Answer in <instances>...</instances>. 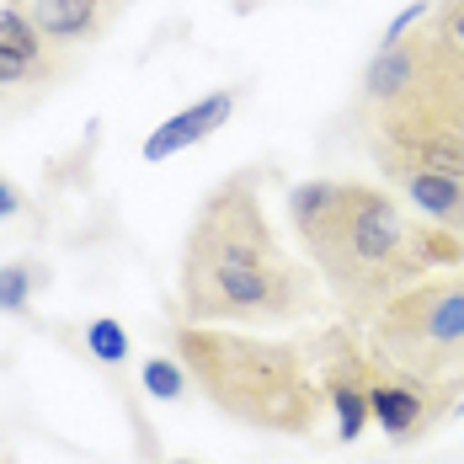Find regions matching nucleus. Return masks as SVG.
<instances>
[{
    "instance_id": "obj_8",
    "label": "nucleus",
    "mask_w": 464,
    "mask_h": 464,
    "mask_svg": "<svg viewBox=\"0 0 464 464\" xmlns=\"http://www.w3.org/2000/svg\"><path fill=\"white\" fill-rule=\"evenodd\" d=\"M421 86L464 118V0H432L427 22L417 27Z\"/></svg>"
},
{
    "instance_id": "obj_18",
    "label": "nucleus",
    "mask_w": 464,
    "mask_h": 464,
    "mask_svg": "<svg viewBox=\"0 0 464 464\" xmlns=\"http://www.w3.org/2000/svg\"><path fill=\"white\" fill-rule=\"evenodd\" d=\"M171 464H198V459H171Z\"/></svg>"
},
{
    "instance_id": "obj_12",
    "label": "nucleus",
    "mask_w": 464,
    "mask_h": 464,
    "mask_svg": "<svg viewBox=\"0 0 464 464\" xmlns=\"http://www.w3.org/2000/svg\"><path fill=\"white\" fill-rule=\"evenodd\" d=\"M86 353H92L96 363H129V331L112 315H96L86 325Z\"/></svg>"
},
{
    "instance_id": "obj_16",
    "label": "nucleus",
    "mask_w": 464,
    "mask_h": 464,
    "mask_svg": "<svg viewBox=\"0 0 464 464\" xmlns=\"http://www.w3.org/2000/svg\"><path fill=\"white\" fill-rule=\"evenodd\" d=\"M449 417H464V390H459V401H454V411H449Z\"/></svg>"
},
{
    "instance_id": "obj_6",
    "label": "nucleus",
    "mask_w": 464,
    "mask_h": 464,
    "mask_svg": "<svg viewBox=\"0 0 464 464\" xmlns=\"http://www.w3.org/2000/svg\"><path fill=\"white\" fill-rule=\"evenodd\" d=\"M70 64H75L70 48L48 44L22 11L0 5V107H5V102H22V96L48 92L53 81L70 75Z\"/></svg>"
},
{
    "instance_id": "obj_15",
    "label": "nucleus",
    "mask_w": 464,
    "mask_h": 464,
    "mask_svg": "<svg viewBox=\"0 0 464 464\" xmlns=\"http://www.w3.org/2000/svg\"><path fill=\"white\" fill-rule=\"evenodd\" d=\"M11 214H22V192L11 182H0V219H11Z\"/></svg>"
},
{
    "instance_id": "obj_1",
    "label": "nucleus",
    "mask_w": 464,
    "mask_h": 464,
    "mask_svg": "<svg viewBox=\"0 0 464 464\" xmlns=\"http://www.w3.org/2000/svg\"><path fill=\"white\" fill-rule=\"evenodd\" d=\"M288 219L353 331L369 325L373 310L401 288L464 262L459 230L406 214L395 192L373 182H347V177L299 182L288 192Z\"/></svg>"
},
{
    "instance_id": "obj_11",
    "label": "nucleus",
    "mask_w": 464,
    "mask_h": 464,
    "mask_svg": "<svg viewBox=\"0 0 464 464\" xmlns=\"http://www.w3.org/2000/svg\"><path fill=\"white\" fill-rule=\"evenodd\" d=\"M395 187L421 208V219L464 235V182L438 177V171H406V177H395Z\"/></svg>"
},
{
    "instance_id": "obj_7",
    "label": "nucleus",
    "mask_w": 464,
    "mask_h": 464,
    "mask_svg": "<svg viewBox=\"0 0 464 464\" xmlns=\"http://www.w3.org/2000/svg\"><path fill=\"white\" fill-rule=\"evenodd\" d=\"M454 390H438V384H417L406 373L373 363V379H369V417L384 427L390 443H417L427 438L438 421L454 411Z\"/></svg>"
},
{
    "instance_id": "obj_13",
    "label": "nucleus",
    "mask_w": 464,
    "mask_h": 464,
    "mask_svg": "<svg viewBox=\"0 0 464 464\" xmlns=\"http://www.w3.org/2000/svg\"><path fill=\"white\" fill-rule=\"evenodd\" d=\"M187 369H182V358H150L144 363V390L155 395V401H182L187 395Z\"/></svg>"
},
{
    "instance_id": "obj_17",
    "label": "nucleus",
    "mask_w": 464,
    "mask_h": 464,
    "mask_svg": "<svg viewBox=\"0 0 464 464\" xmlns=\"http://www.w3.org/2000/svg\"><path fill=\"white\" fill-rule=\"evenodd\" d=\"M102 5H112V11H123V5H129V0H102Z\"/></svg>"
},
{
    "instance_id": "obj_14",
    "label": "nucleus",
    "mask_w": 464,
    "mask_h": 464,
    "mask_svg": "<svg viewBox=\"0 0 464 464\" xmlns=\"http://www.w3.org/2000/svg\"><path fill=\"white\" fill-rule=\"evenodd\" d=\"M33 283H38V267L33 262H5L0 267V310L5 315H22L27 299H33Z\"/></svg>"
},
{
    "instance_id": "obj_9",
    "label": "nucleus",
    "mask_w": 464,
    "mask_h": 464,
    "mask_svg": "<svg viewBox=\"0 0 464 464\" xmlns=\"http://www.w3.org/2000/svg\"><path fill=\"white\" fill-rule=\"evenodd\" d=\"M5 5L22 11L48 44L70 48V53H81L86 44H96L118 22V11L102 5V0H5Z\"/></svg>"
},
{
    "instance_id": "obj_3",
    "label": "nucleus",
    "mask_w": 464,
    "mask_h": 464,
    "mask_svg": "<svg viewBox=\"0 0 464 464\" xmlns=\"http://www.w3.org/2000/svg\"><path fill=\"white\" fill-rule=\"evenodd\" d=\"M171 353L182 358L187 379L203 390V401L240 427L310 438L331 411L321 379L310 373V358L294 342H262L246 331L177 321Z\"/></svg>"
},
{
    "instance_id": "obj_5",
    "label": "nucleus",
    "mask_w": 464,
    "mask_h": 464,
    "mask_svg": "<svg viewBox=\"0 0 464 464\" xmlns=\"http://www.w3.org/2000/svg\"><path fill=\"white\" fill-rule=\"evenodd\" d=\"M321 353V390H325V406L336 417V438L342 443H358L363 427H369V379H373V353L353 336V325L342 331H325L315 342Z\"/></svg>"
},
{
    "instance_id": "obj_2",
    "label": "nucleus",
    "mask_w": 464,
    "mask_h": 464,
    "mask_svg": "<svg viewBox=\"0 0 464 464\" xmlns=\"http://www.w3.org/2000/svg\"><path fill=\"white\" fill-rule=\"evenodd\" d=\"M321 310V283L262 214V171H230L198 203L182 246V321L288 325Z\"/></svg>"
},
{
    "instance_id": "obj_4",
    "label": "nucleus",
    "mask_w": 464,
    "mask_h": 464,
    "mask_svg": "<svg viewBox=\"0 0 464 464\" xmlns=\"http://www.w3.org/2000/svg\"><path fill=\"white\" fill-rule=\"evenodd\" d=\"M373 363L406 373L417 384L454 390L464 384V262L384 299L363 325Z\"/></svg>"
},
{
    "instance_id": "obj_10",
    "label": "nucleus",
    "mask_w": 464,
    "mask_h": 464,
    "mask_svg": "<svg viewBox=\"0 0 464 464\" xmlns=\"http://www.w3.org/2000/svg\"><path fill=\"white\" fill-rule=\"evenodd\" d=\"M230 112H235V92H214V96H203V102H192V107H182V112H171L144 140V160H171V155H182L192 144H203L208 134H219L230 123Z\"/></svg>"
}]
</instances>
